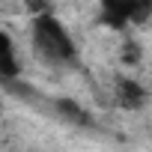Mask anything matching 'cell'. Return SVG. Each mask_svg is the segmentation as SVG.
I'll return each instance as SVG.
<instances>
[{
  "label": "cell",
  "instance_id": "6da1fadb",
  "mask_svg": "<svg viewBox=\"0 0 152 152\" xmlns=\"http://www.w3.org/2000/svg\"><path fill=\"white\" fill-rule=\"evenodd\" d=\"M33 48L48 63H72L78 57L72 36L66 33V27L51 12H39L33 18Z\"/></svg>",
  "mask_w": 152,
  "mask_h": 152
},
{
  "label": "cell",
  "instance_id": "7a4b0ae2",
  "mask_svg": "<svg viewBox=\"0 0 152 152\" xmlns=\"http://www.w3.org/2000/svg\"><path fill=\"white\" fill-rule=\"evenodd\" d=\"M116 102L125 110H137L146 104V90L134 78H116Z\"/></svg>",
  "mask_w": 152,
  "mask_h": 152
},
{
  "label": "cell",
  "instance_id": "3957f363",
  "mask_svg": "<svg viewBox=\"0 0 152 152\" xmlns=\"http://www.w3.org/2000/svg\"><path fill=\"white\" fill-rule=\"evenodd\" d=\"M21 66L15 57V45L9 33H0V81H18Z\"/></svg>",
  "mask_w": 152,
  "mask_h": 152
},
{
  "label": "cell",
  "instance_id": "277c9868",
  "mask_svg": "<svg viewBox=\"0 0 152 152\" xmlns=\"http://www.w3.org/2000/svg\"><path fill=\"white\" fill-rule=\"evenodd\" d=\"M54 110H57L66 122H75V125H90L87 110H84L78 102H72V99H57V102H54Z\"/></svg>",
  "mask_w": 152,
  "mask_h": 152
},
{
  "label": "cell",
  "instance_id": "5b68a950",
  "mask_svg": "<svg viewBox=\"0 0 152 152\" xmlns=\"http://www.w3.org/2000/svg\"><path fill=\"white\" fill-rule=\"evenodd\" d=\"M128 18L131 24H143L152 18V0H128Z\"/></svg>",
  "mask_w": 152,
  "mask_h": 152
},
{
  "label": "cell",
  "instance_id": "8992f818",
  "mask_svg": "<svg viewBox=\"0 0 152 152\" xmlns=\"http://www.w3.org/2000/svg\"><path fill=\"white\" fill-rule=\"evenodd\" d=\"M119 60H122V63H128V66H134V63L140 60V48H137L134 42H125V48L119 51Z\"/></svg>",
  "mask_w": 152,
  "mask_h": 152
},
{
  "label": "cell",
  "instance_id": "52a82bcc",
  "mask_svg": "<svg viewBox=\"0 0 152 152\" xmlns=\"http://www.w3.org/2000/svg\"><path fill=\"white\" fill-rule=\"evenodd\" d=\"M125 6H128V0H102V12H116Z\"/></svg>",
  "mask_w": 152,
  "mask_h": 152
},
{
  "label": "cell",
  "instance_id": "ba28073f",
  "mask_svg": "<svg viewBox=\"0 0 152 152\" xmlns=\"http://www.w3.org/2000/svg\"><path fill=\"white\" fill-rule=\"evenodd\" d=\"M24 3H27L30 12H36V15H39V12H48V3H45V0H24Z\"/></svg>",
  "mask_w": 152,
  "mask_h": 152
}]
</instances>
